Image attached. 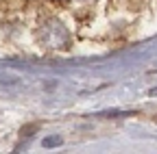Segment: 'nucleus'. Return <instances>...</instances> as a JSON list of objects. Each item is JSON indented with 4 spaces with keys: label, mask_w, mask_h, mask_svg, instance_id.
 I'll use <instances>...</instances> for the list:
<instances>
[{
    "label": "nucleus",
    "mask_w": 157,
    "mask_h": 154,
    "mask_svg": "<svg viewBox=\"0 0 157 154\" xmlns=\"http://www.w3.org/2000/svg\"><path fill=\"white\" fill-rule=\"evenodd\" d=\"M37 41L48 50H63L70 46V33L57 17H48L37 28Z\"/></svg>",
    "instance_id": "nucleus-1"
},
{
    "label": "nucleus",
    "mask_w": 157,
    "mask_h": 154,
    "mask_svg": "<svg viewBox=\"0 0 157 154\" xmlns=\"http://www.w3.org/2000/svg\"><path fill=\"white\" fill-rule=\"evenodd\" d=\"M76 2H87V0H76Z\"/></svg>",
    "instance_id": "nucleus-2"
}]
</instances>
